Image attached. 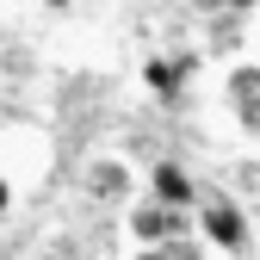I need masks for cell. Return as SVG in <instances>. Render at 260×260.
Returning <instances> with one entry per match:
<instances>
[{"mask_svg": "<svg viewBox=\"0 0 260 260\" xmlns=\"http://www.w3.org/2000/svg\"><path fill=\"white\" fill-rule=\"evenodd\" d=\"M192 236H199L205 248L242 254L248 248V211L236 199H199V211H192Z\"/></svg>", "mask_w": 260, "mask_h": 260, "instance_id": "obj_2", "label": "cell"}, {"mask_svg": "<svg viewBox=\"0 0 260 260\" xmlns=\"http://www.w3.org/2000/svg\"><path fill=\"white\" fill-rule=\"evenodd\" d=\"M168 260H211V248H205L199 236H174V242H168Z\"/></svg>", "mask_w": 260, "mask_h": 260, "instance_id": "obj_6", "label": "cell"}, {"mask_svg": "<svg viewBox=\"0 0 260 260\" xmlns=\"http://www.w3.org/2000/svg\"><path fill=\"white\" fill-rule=\"evenodd\" d=\"M254 19H260V13H254Z\"/></svg>", "mask_w": 260, "mask_h": 260, "instance_id": "obj_9", "label": "cell"}, {"mask_svg": "<svg viewBox=\"0 0 260 260\" xmlns=\"http://www.w3.org/2000/svg\"><path fill=\"white\" fill-rule=\"evenodd\" d=\"M143 186H149V199H155L161 211H180V217H192V211H199V199H205L199 180H192L180 161H155V168L143 174Z\"/></svg>", "mask_w": 260, "mask_h": 260, "instance_id": "obj_4", "label": "cell"}, {"mask_svg": "<svg viewBox=\"0 0 260 260\" xmlns=\"http://www.w3.org/2000/svg\"><path fill=\"white\" fill-rule=\"evenodd\" d=\"M130 260H168V248H137Z\"/></svg>", "mask_w": 260, "mask_h": 260, "instance_id": "obj_8", "label": "cell"}, {"mask_svg": "<svg viewBox=\"0 0 260 260\" xmlns=\"http://www.w3.org/2000/svg\"><path fill=\"white\" fill-rule=\"evenodd\" d=\"M192 75H199V56H192V50H168V56H149L143 62V87L155 93L161 106H180V93H186Z\"/></svg>", "mask_w": 260, "mask_h": 260, "instance_id": "obj_5", "label": "cell"}, {"mask_svg": "<svg viewBox=\"0 0 260 260\" xmlns=\"http://www.w3.org/2000/svg\"><path fill=\"white\" fill-rule=\"evenodd\" d=\"M7 211H13V180L0 174V217H7Z\"/></svg>", "mask_w": 260, "mask_h": 260, "instance_id": "obj_7", "label": "cell"}, {"mask_svg": "<svg viewBox=\"0 0 260 260\" xmlns=\"http://www.w3.org/2000/svg\"><path fill=\"white\" fill-rule=\"evenodd\" d=\"M124 230H130V242H137V248H168L174 236H192V217L161 211L155 199H137V205L124 211Z\"/></svg>", "mask_w": 260, "mask_h": 260, "instance_id": "obj_3", "label": "cell"}, {"mask_svg": "<svg viewBox=\"0 0 260 260\" xmlns=\"http://www.w3.org/2000/svg\"><path fill=\"white\" fill-rule=\"evenodd\" d=\"M87 192H93L100 205H124V211H130V205L143 199V168L124 161L118 149H100V155L87 161Z\"/></svg>", "mask_w": 260, "mask_h": 260, "instance_id": "obj_1", "label": "cell"}]
</instances>
